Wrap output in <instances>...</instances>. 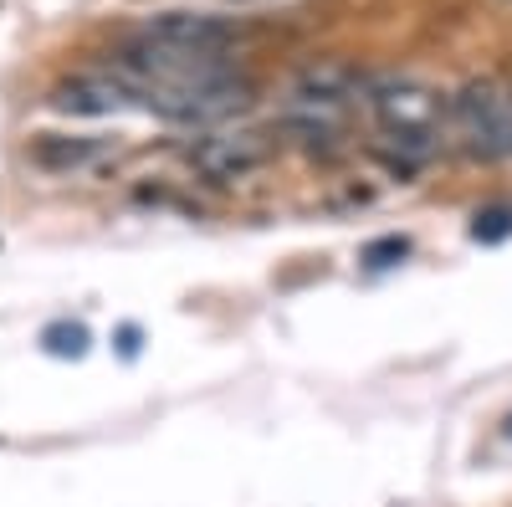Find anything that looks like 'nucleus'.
Instances as JSON below:
<instances>
[{"mask_svg": "<svg viewBox=\"0 0 512 507\" xmlns=\"http://www.w3.org/2000/svg\"><path fill=\"white\" fill-rule=\"evenodd\" d=\"M364 108L374 113V129L390 149L395 164H420L436 154V139L446 134V113L451 98H441L431 82H415V77H390V82H374L364 93Z\"/></svg>", "mask_w": 512, "mask_h": 507, "instance_id": "nucleus-1", "label": "nucleus"}, {"mask_svg": "<svg viewBox=\"0 0 512 507\" xmlns=\"http://www.w3.org/2000/svg\"><path fill=\"white\" fill-rule=\"evenodd\" d=\"M446 134L472 159H507L512 154V88H502V82H466L451 98Z\"/></svg>", "mask_w": 512, "mask_h": 507, "instance_id": "nucleus-2", "label": "nucleus"}, {"mask_svg": "<svg viewBox=\"0 0 512 507\" xmlns=\"http://www.w3.org/2000/svg\"><path fill=\"white\" fill-rule=\"evenodd\" d=\"M354 93H359V77L344 62L308 67L292 82V93L282 103V118H287V129H297L303 139H333L338 129H344L349 108H354Z\"/></svg>", "mask_w": 512, "mask_h": 507, "instance_id": "nucleus-3", "label": "nucleus"}, {"mask_svg": "<svg viewBox=\"0 0 512 507\" xmlns=\"http://www.w3.org/2000/svg\"><path fill=\"white\" fill-rule=\"evenodd\" d=\"M267 159V144L256 139V134H205L200 144H190V164L200 169L205 180H216V185H231V180H246L256 164Z\"/></svg>", "mask_w": 512, "mask_h": 507, "instance_id": "nucleus-4", "label": "nucleus"}, {"mask_svg": "<svg viewBox=\"0 0 512 507\" xmlns=\"http://www.w3.org/2000/svg\"><path fill=\"white\" fill-rule=\"evenodd\" d=\"M139 36L164 41V47H185V52H221L226 41H231V26H226V21H216V16H190V11H175V16L149 21Z\"/></svg>", "mask_w": 512, "mask_h": 507, "instance_id": "nucleus-5", "label": "nucleus"}, {"mask_svg": "<svg viewBox=\"0 0 512 507\" xmlns=\"http://www.w3.org/2000/svg\"><path fill=\"white\" fill-rule=\"evenodd\" d=\"M62 113H88V118H103V113H123L128 103V88L113 77V72H88V77H72L67 88H57L52 98Z\"/></svg>", "mask_w": 512, "mask_h": 507, "instance_id": "nucleus-6", "label": "nucleus"}, {"mask_svg": "<svg viewBox=\"0 0 512 507\" xmlns=\"http://www.w3.org/2000/svg\"><path fill=\"white\" fill-rule=\"evenodd\" d=\"M88 154H93V144H41L36 149L41 164H82Z\"/></svg>", "mask_w": 512, "mask_h": 507, "instance_id": "nucleus-7", "label": "nucleus"}, {"mask_svg": "<svg viewBox=\"0 0 512 507\" xmlns=\"http://www.w3.org/2000/svg\"><path fill=\"white\" fill-rule=\"evenodd\" d=\"M507 231H512V210H482L477 226H472L477 241H497V236H507Z\"/></svg>", "mask_w": 512, "mask_h": 507, "instance_id": "nucleus-8", "label": "nucleus"}, {"mask_svg": "<svg viewBox=\"0 0 512 507\" xmlns=\"http://www.w3.org/2000/svg\"><path fill=\"white\" fill-rule=\"evenodd\" d=\"M47 349H52V354H72V359H77L82 349H88V333H82V328H52V333H47Z\"/></svg>", "mask_w": 512, "mask_h": 507, "instance_id": "nucleus-9", "label": "nucleus"}]
</instances>
